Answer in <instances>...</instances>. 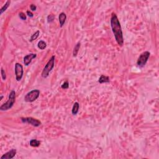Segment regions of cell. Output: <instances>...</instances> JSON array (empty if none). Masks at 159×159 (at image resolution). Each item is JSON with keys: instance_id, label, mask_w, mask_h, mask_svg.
<instances>
[{"instance_id": "cell-1", "label": "cell", "mask_w": 159, "mask_h": 159, "mask_svg": "<svg viewBox=\"0 0 159 159\" xmlns=\"http://www.w3.org/2000/svg\"><path fill=\"white\" fill-rule=\"evenodd\" d=\"M111 26L116 41L118 44V45H119L120 46H122V45L124 44V38L122 27L118 18L114 12H113L111 14Z\"/></svg>"}, {"instance_id": "cell-2", "label": "cell", "mask_w": 159, "mask_h": 159, "mask_svg": "<svg viewBox=\"0 0 159 159\" xmlns=\"http://www.w3.org/2000/svg\"><path fill=\"white\" fill-rule=\"evenodd\" d=\"M16 101V92L15 91H11L9 93V99L5 103L0 106V110L1 111H7L12 108Z\"/></svg>"}, {"instance_id": "cell-3", "label": "cell", "mask_w": 159, "mask_h": 159, "mask_svg": "<svg viewBox=\"0 0 159 159\" xmlns=\"http://www.w3.org/2000/svg\"><path fill=\"white\" fill-rule=\"evenodd\" d=\"M54 63H55V56L53 55L50 59V60L47 63V64L45 65V67L44 68V69L42 70V73H41L42 77L45 78L48 77L49 75L50 72H51L52 70L54 68Z\"/></svg>"}, {"instance_id": "cell-4", "label": "cell", "mask_w": 159, "mask_h": 159, "mask_svg": "<svg viewBox=\"0 0 159 159\" xmlns=\"http://www.w3.org/2000/svg\"><path fill=\"white\" fill-rule=\"evenodd\" d=\"M40 91L39 90H33L27 93L24 96V101L27 103L34 102L39 98Z\"/></svg>"}, {"instance_id": "cell-5", "label": "cell", "mask_w": 159, "mask_h": 159, "mask_svg": "<svg viewBox=\"0 0 159 159\" xmlns=\"http://www.w3.org/2000/svg\"><path fill=\"white\" fill-rule=\"evenodd\" d=\"M150 52L148 51L144 52L140 55L138 60L137 61V65L139 67H144L146 65V63L148 61L150 57Z\"/></svg>"}, {"instance_id": "cell-6", "label": "cell", "mask_w": 159, "mask_h": 159, "mask_svg": "<svg viewBox=\"0 0 159 159\" xmlns=\"http://www.w3.org/2000/svg\"><path fill=\"white\" fill-rule=\"evenodd\" d=\"M21 120L24 123L29 124H31L32 126H34V127H39L42 124L40 121L32 117H21Z\"/></svg>"}, {"instance_id": "cell-7", "label": "cell", "mask_w": 159, "mask_h": 159, "mask_svg": "<svg viewBox=\"0 0 159 159\" xmlns=\"http://www.w3.org/2000/svg\"><path fill=\"white\" fill-rule=\"evenodd\" d=\"M23 65L19 63H15V75H16V79L18 81H21L23 77Z\"/></svg>"}, {"instance_id": "cell-8", "label": "cell", "mask_w": 159, "mask_h": 159, "mask_svg": "<svg viewBox=\"0 0 159 159\" xmlns=\"http://www.w3.org/2000/svg\"><path fill=\"white\" fill-rule=\"evenodd\" d=\"M17 151L16 149H11V150L8 151V152H6V153L3 154V155H2L1 157V159H12L13 157H15V155H16Z\"/></svg>"}, {"instance_id": "cell-9", "label": "cell", "mask_w": 159, "mask_h": 159, "mask_svg": "<svg viewBox=\"0 0 159 159\" xmlns=\"http://www.w3.org/2000/svg\"><path fill=\"white\" fill-rule=\"evenodd\" d=\"M37 57V54H28L24 57V63L26 66H28L32 62V59H35Z\"/></svg>"}, {"instance_id": "cell-10", "label": "cell", "mask_w": 159, "mask_h": 159, "mask_svg": "<svg viewBox=\"0 0 159 159\" xmlns=\"http://www.w3.org/2000/svg\"><path fill=\"white\" fill-rule=\"evenodd\" d=\"M66 19H67V15L65 14V13H64V12H61V13L59 14V23H60V27H63L65 23Z\"/></svg>"}, {"instance_id": "cell-11", "label": "cell", "mask_w": 159, "mask_h": 159, "mask_svg": "<svg viewBox=\"0 0 159 159\" xmlns=\"http://www.w3.org/2000/svg\"><path fill=\"white\" fill-rule=\"evenodd\" d=\"M110 81V77L108 76H105V75H102L99 77V80H98V82L101 84L102 83H109Z\"/></svg>"}, {"instance_id": "cell-12", "label": "cell", "mask_w": 159, "mask_h": 159, "mask_svg": "<svg viewBox=\"0 0 159 159\" xmlns=\"http://www.w3.org/2000/svg\"><path fill=\"white\" fill-rule=\"evenodd\" d=\"M79 108H80V104L78 102H75L73 104V108H72V114L73 115H76L77 114V113H78V111H79Z\"/></svg>"}, {"instance_id": "cell-13", "label": "cell", "mask_w": 159, "mask_h": 159, "mask_svg": "<svg viewBox=\"0 0 159 159\" xmlns=\"http://www.w3.org/2000/svg\"><path fill=\"white\" fill-rule=\"evenodd\" d=\"M80 46H81V44H80V42H78L77 43V45H75V47H74L73 51V57H76L77 55V54H78V51H79L80 48Z\"/></svg>"}, {"instance_id": "cell-14", "label": "cell", "mask_w": 159, "mask_h": 159, "mask_svg": "<svg viewBox=\"0 0 159 159\" xmlns=\"http://www.w3.org/2000/svg\"><path fill=\"white\" fill-rule=\"evenodd\" d=\"M10 3H11V1H6V3H5V5H4V6L1 8V10H0V14H2L5 12L6 9L9 8V5H10Z\"/></svg>"}, {"instance_id": "cell-15", "label": "cell", "mask_w": 159, "mask_h": 159, "mask_svg": "<svg viewBox=\"0 0 159 159\" xmlns=\"http://www.w3.org/2000/svg\"><path fill=\"white\" fill-rule=\"evenodd\" d=\"M41 142L36 139H32L30 141V146L34 147H37L40 146Z\"/></svg>"}, {"instance_id": "cell-16", "label": "cell", "mask_w": 159, "mask_h": 159, "mask_svg": "<svg viewBox=\"0 0 159 159\" xmlns=\"http://www.w3.org/2000/svg\"><path fill=\"white\" fill-rule=\"evenodd\" d=\"M37 46H38V48L40 49L41 50H44L46 48L47 44L44 41H40L39 42H38Z\"/></svg>"}, {"instance_id": "cell-17", "label": "cell", "mask_w": 159, "mask_h": 159, "mask_svg": "<svg viewBox=\"0 0 159 159\" xmlns=\"http://www.w3.org/2000/svg\"><path fill=\"white\" fill-rule=\"evenodd\" d=\"M39 34H40V32H39V31H36L33 35H32V36L31 37L30 39H29V41H30V42H32V41H34V40L37 39V38L39 37Z\"/></svg>"}, {"instance_id": "cell-18", "label": "cell", "mask_w": 159, "mask_h": 159, "mask_svg": "<svg viewBox=\"0 0 159 159\" xmlns=\"http://www.w3.org/2000/svg\"><path fill=\"white\" fill-rule=\"evenodd\" d=\"M61 88L63 89V90H66V89L68 88H69V83H68V82L67 81H65L63 84L61 85Z\"/></svg>"}, {"instance_id": "cell-19", "label": "cell", "mask_w": 159, "mask_h": 159, "mask_svg": "<svg viewBox=\"0 0 159 159\" xmlns=\"http://www.w3.org/2000/svg\"><path fill=\"white\" fill-rule=\"evenodd\" d=\"M19 16L20 19H21L22 20H24V21L26 20V19H27V18H26V15L23 12H19Z\"/></svg>"}, {"instance_id": "cell-20", "label": "cell", "mask_w": 159, "mask_h": 159, "mask_svg": "<svg viewBox=\"0 0 159 159\" xmlns=\"http://www.w3.org/2000/svg\"><path fill=\"white\" fill-rule=\"evenodd\" d=\"M1 78L3 80H6V73H5V70H3V68H1Z\"/></svg>"}, {"instance_id": "cell-21", "label": "cell", "mask_w": 159, "mask_h": 159, "mask_svg": "<svg viewBox=\"0 0 159 159\" xmlns=\"http://www.w3.org/2000/svg\"><path fill=\"white\" fill-rule=\"evenodd\" d=\"M54 20V16L53 14H50L47 16V22L51 23Z\"/></svg>"}, {"instance_id": "cell-22", "label": "cell", "mask_w": 159, "mask_h": 159, "mask_svg": "<svg viewBox=\"0 0 159 159\" xmlns=\"http://www.w3.org/2000/svg\"><path fill=\"white\" fill-rule=\"evenodd\" d=\"M30 9L32 11H35L36 10V6L33 5V4H32V5H30Z\"/></svg>"}, {"instance_id": "cell-23", "label": "cell", "mask_w": 159, "mask_h": 159, "mask_svg": "<svg viewBox=\"0 0 159 159\" xmlns=\"http://www.w3.org/2000/svg\"><path fill=\"white\" fill-rule=\"evenodd\" d=\"M27 15L29 17H30V18H32V17L34 16L33 13L32 12H31V11H27Z\"/></svg>"}, {"instance_id": "cell-24", "label": "cell", "mask_w": 159, "mask_h": 159, "mask_svg": "<svg viewBox=\"0 0 159 159\" xmlns=\"http://www.w3.org/2000/svg\"><path fill=\"white\" fill-rule=\"evenodd\" d=\"M3 98V95H1V97H0V100H2Z\"/></svg>"}]
</instances>
